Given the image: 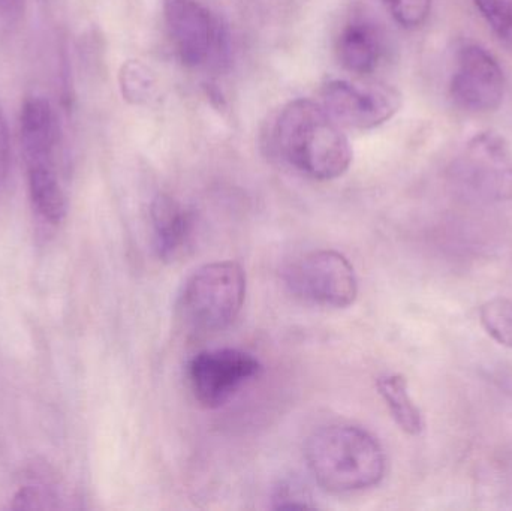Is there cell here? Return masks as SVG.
<instances>
[{
    "label": "cell",
    "instance_id": "cell-5",
    "mask_svg": "<svg viewBox=\"0 0 512 511\" xmlns=\"http://www.w3.org/2000/svg\"><path fill=\"white\" fill-rule=\"evenodd\" d=\"M448 174L454 188L471 200L512 201V153L510 144L498 132L475 135Z\"/></svg>",
    "mask_w": 512,
    "mask_h": 511
},
{
    "label": "cell",
    "instance_id": "cell-15",
    "mask_svg": "<svg viewBox=\"0 0 512 511\" xmlns=\"http://www.w3.org/2000/svg\"><path fill=\"white\" fill-rule=\"evenodd\" d=\"M120 86L126 101L132 104H146L156 92V78L144 63L131 60L120 72Z\"/></svg>",
    "mask_w": 512,
    "mask_h": 511
},
{
    "label": "cell",
    "instance_id": "cell-14",
    "mask_svg": "<svg viewBox=\"0 0 512 511\" xmlns=\"http://www.w3.org/2000/svg\"><path fill=\"white\" fill-rule=\"evenodd\" d=\"M480 321L498 344L512 350V300L495 297L480 308Z\"/></svg>",
    "mask_w": 512,
    "mask_h": 511
},
{
    "label": "cell",
    "instance_id": "cell-9",
    "mask_svg": "<svg viewBox=\"0 0 512 511\" xmlns=\"http://www.w3.org/2000/svg\"><path fill=\"white\" fill-rule=\"evenodd\" d=\"M322 107L337 123L355 129H373L396 116L402 96L382 84H355L331 80L322 87Z\"/></svg>",
    "mask_w": 512,
    "mask_h": 511
},
{
    "label": "cell",
    "instance_id": "cell-21",
    "mask_svg": "<svg viewBox=\"0 0 512 511\" xmlns=\"http://www.w3.org/2000/svg\"><path fill=\"white\" fill-rule=\"evenodd\" d=\"M3 5L6 6L9 12L18 14L21 11V6H23V0H3Z\"/></svg>",
    "mask_w": 512,
    "mask_h": 511
},
{
    "label": "cell",
    "instance_id": "cell-12",
    "mask_svg": "<svg viewBox=\"0 0 512 511\" xmlns=\"http://www.w3.org/2000/svg\"><path fill=\"white\" fill-rule=\"evenodd\" d=\"M337 57L354 74H370L384 56L381 30L366 18H352L337 38Z\"/></svg>",
    "mask_w": 512,
    "mask_h": 511
},
{
    "label": "cell",
    "instance_id": "cell-1",
    "mask_svg": "<svg viewBox=\"0 0 512 511\" xmlns=\"http://www.w3.org/2000/svg\"><path fill=\"white\" fill-rule=\"evenodd\" d=\"M276 143L285 161L310 179H337L352 162L351 143L339 123L310 99H295L283 108Z\"/></svg>",
    "mask_w": 512,
    "mask_h": 511
},
{
    "label": "cell",
    "instance_id": "cell-6",
    "mask_svg": "<svg viewBox=\"0 0 512 511\" xmlns=\"http://www.w3.org/2000/svg\"><path fill=\"white\" fill-rule=\"evenodd\" d=\"M285 281L295 297L324 308H348L358 296L354 266L333 249L309 252L298 258L286 270Z\"/></svg>",
    "mask_w": 512,
    "mask_h": 511
},
{
    "label": "cell",
    "instance_id": "cell-3",
    "mask_svg": "<svg viewBox=\"0 0 512 511\" xmlns=\"http://www.w3.org/2000/svg\"><path fill=\"white\" fill-rule=\"evenodd\" d=\"M20 146L33 209L44 221H62L68 201L57 167L59 123L44 96H30L21 107Z\"/></svg>",
    "mask_w": 512,
    "mask_h": 511
},
{
    "label": "cell",
    "instance_id": "cell-16",
    "mask_svg": "<svg viewBox=\"0 0 512 511\" xmlns=\"http://www.w3.org/2000/svg\"><path fill=\"white\" fill-rule=\"evenodd\" d=\"M474 3L493 33L512 47L511 0H474Z\"/></svg>",
    "mask_w": 512,
    "mask_h": 511
},
{
    "label": "cell",
    "instance_id": "cell-11",
    "mask_svg": "<svg viewBox=\"0 0 512 511\" xmlns=\"http://www.w3.org/2000/svg\"><path fill=\"white\" fill-rule=\"evenodd\" d=\"M150 221L158 257L165 263L179 260L191 245L194 215L170 195L159 194L150 206Z\"/></svg>",
    "mask_w": 512,
    "mask_h": 511
},
{
    "label": "cell",
    "instance_id": "cell-8",
    "mask_svg": "<svg viewBox=\"0 0 512 511\" xmlns=\"http://www.w3.org/2000/svg\"><path fill=\"white\" fill-rule=\"evenodd\" d=\"M167 27L183 65L198 68L221 59L227 51L224 27L198 0H168Z\"/></svg>",
    "mask_w": 512,
    "mask_h": 511
},
{
    "label": "cell",
    "instance_id": "cell-7",
    "mask_svg": "<svg viewBox=\"0 0 512 511\" xmlns=\"http://www.w3.org/2000/svg\"><path fill=\"white\" fill-rule=\"evenodd\" d=\"M261 371L259 360L246 351L236 348L201 351L189 362V387L201 407L216 410L231 401Z\"/></svg>",
    "mask_w": 512,
    "mask_h": 511
},
{
    "label": "cell",
    "instance_id": "cell-19",
    "mask_svg": "<svg viewBox=\"0 0 512 511\" xmlns=\"http://www.w3.org/2000/svg\"><path fill=\"white\" fill-rule=\"evenodd\" d=\"M274 507L280 510H300L313 507L310 504V497L306 491L300 489V486L286 485L277 489L274 497Z\"/></svg>",
    "mask_w": 512,
    "mask_h": 511
},
{
    "label": "cell",
    "instance_id": "cell-4",
    "mask_svg": "<svg viewBox=\"0 0 512 511\" xmlns=\"http://www.w3.org/2000/svg\"><path fill=\"white\" fill-rule=\"evenodd\" d=\"M246 273L239 263L218 261L195 270L180 290V320L198 332H218L236 321L246 299Z\"/></svg>",
    "mask_w": 512,
    "mask_h": 511
},
{
    "label": "cell",
    "instance_id": "cell-20",
    "mask_svg": "<svg viewBox=\"0 0 512 511\" xmlns=\"http://www.w3.org/2000/svg\"><path fill=\"white\" fill-rule=\"evenodd\" d=\"M9 155H11V146H9L8 123L0 111V194H2L6 177H8Z\"/></svg>",
    "mask_w": 512,
    "mask_h": 511
},
{
    "label": "cell",
    "instance_id": "cell-2",
    "mask_svg": "<svg viewBox=\"0 0 512 511\" xmlns=\"http://www.w3.org/2000/svg\"><path fill=\"white\" fill-rule=\"evenodd\" d=\"M304 456L316 483L333 494L373 488L381 483L387 470L381 444L357 426L318 429L307 440Z\"/></svg>",
    "mask_w": 512,
    "mask_h": 511
},
{
    "label": "cell",
    "instance_id": "cell-18",
    "mask_svg": "<svg viewBox=\"0 0 512 511\" xmlns=\"http://www.w3.org/2000/svg\"><path fill=\"white\" fill-rule=\"evenodd\" d=\"M56 495L51 491L50 486L29 483L21 486L12 500L14 510H48L56 509Z\"/></svg>",
    "mask_w": 512,
    "mask_h": 511
},
{
    "label": "cell",
    "instance_id": "cell-10",
    "mask_svg": "<svg viewBox=\"0 0 512 511\" xmlns=\"http://www.w3.org/2000/svg\"><path fill=\"white\" fill-rule=\"evenodd\" d=\"M450 93L456 105L469 113H493L504 102V69L486 48L465 45L457 54Z\"/></svg>",
    "mask_w": 512,
    "mask_h": 511
},
{
    "label": "cell",
    "instance_id": "cell-13",
    "mask_svg": "<svg viewBox=\"0 0 512 511\" xmlns=\"http://www.w3.org/2000/svg\"><path fill=\"white\" fill-rule=\"evenodd\" d=\"M376 386L397 426L406 434L420 435L424 429L423 414L409 395L406 378L399 374L384 375L378 378Z\"/></svg>",
    "mask_w": 512,
    "mask_h": 511
},
{
    "label": "cell",
    "instance_id": "cell-17",
    "mask_svg": "<svg viewBox=\"0 0 512 511\" xmlns=\"http://www.w3.org/2000/svg\"><path fill=\"white\" fill-rule=\"evenodd\" d=\"M382 3L405 29L423 26L432 11V0H382Z\"/></svg>",
    "mask_w": 512,
    "mask_h": 511
}]
</instances>
